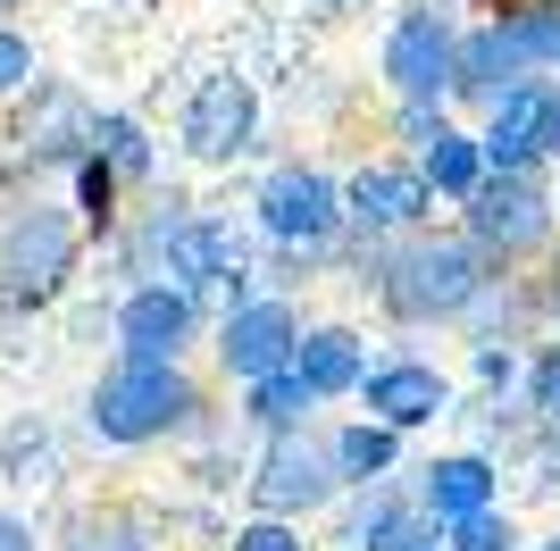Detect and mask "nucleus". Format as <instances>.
<instances>
[{
    "mask_svg": "<svg viewBox=\"0 0 560 551\" xmlns=\"http://www.w3.org/2000/svg\"><path fill=\"white\" fill-rule=\"evenodd\" d=\"M259 126H268V101L243 68H210L192 75L185 109H176V160L192 167H234L259 151Z\"/></svg>",
    "mask_w": 560,
    "mask_h": 551,
    "instance_id": "1a4fd4ad",
    "label": "nucleus"
},
{
    "mask_svg": "<svg viewBox=\"0 0 560 551\" xmlns=\"http://www.w3.org/2000/svg\"><path fill=\"white\" fill-rule=\"evenodd\" d=\"M435 184L419 176V160L410 151H369V160L343 176V218L360 243H401V234L435 226Z\"/></svg>",
    "mask_w": 560,
    "mask_h": 551,
    "instance_id": "9b49d317",
    "label": "nucleus"
},
{
    "mask_svg": "<svg viewBox=\"0 0 560 551\" xmlns=\"http://www.w3.org/2000/svg\"><path fill=\"white\" fill-rule=\"evenodd\" d=\"M376 351H385V343H369V326H360V318H310L293 367H302V385L318 392V401H351L360 376L376 367Z\"/></svg>",
    "mask_w": 560,
    "mask_h": 551,
    "instance_id": "f3484780",
    "label": "nucleus"
},
{
    "mask_svg": "<svg viewBox=\"0 0 560 551\" xmlns=\"http://www.w3.org/2000/svg\"><path fill=\"white\" fill-rule=\"evenodd\" d=\"M335 276L360 284L394 335H460V318L477 309V293H486L502 268H493L460 226H419V234H401V243H360V234H343V243H335Z\"/></svg>",
    "mask_w": 560,
    "mask_h": 551,
    "instance_id": "f257e3e1",
    "label": "nucleus"
},
{
    "mask_svg": "<svg viewBox=\"0 0 560 551\" xmlns=\"http://www.w3.org/2000/svg\"><path fill=\"white\" fill-rule=\"evenodd\" d=\"M444 117H460V109H435V101H385V134H394V151H419Z\"/></svg>",
    "mask_w": 560,
    "mask_h": 551,
    "instance_id": "72a5a7b5",
    "label": "nucleus"
},
{
    "mask_svg": "<svg viewBox=\"0 0 560 551\" xmlns=\"http://www.w3.org/2000/svg\"><path fill=\"white\" fill-rule=\"evenodd\" d=\"M419 551H452V543H444V535H435V543H419Z\"/></svg>",
    "mask_w": 560,
    "mask_h": 551,
    "instance_id": "79ce46f5",
    "label": "nucleus"
},
{
    "mask_svg": "<svg viewBox=\"0 0 560 551\" xmlns=\"http://www.w3.org/2000/svg\"><path fill=\"white\" fill-rule=\"evenodd\" d=\"M226 551H327L302 518H268V509H243L226 527Z\"/></svg>",
    "mask_w": 560,
    "mask_h": 551,
    "instance_id": "c85d7f7f",
    "label": "nucleus"
},
{
    "mask_svg": "<svg viewBox=\"0 0 560 551\" xmlns=\"http://www.w3.org/2000/svg\"><path fill=\"white\" fill-rule=\"evenodd\" d=\"M93 126H101V101L75 75H43L9 109V167L18 176H68L75 160H93Z\"/></svg>",
    "mask_w": 560,
    "mask_h": 551,
    "instance_id": "6e6552de",
    "label": "nucleus"
},
{
    "mask_svg": "<svg viewBox=\"0 0 560 551\" xmlns=\"http://www.w3.org/2000/svg\"><path fill=\"white\" fill-rule=\"evenodd\" d=\"M544 160L560 167V75H552V109H544Z\"/></svg>",
    "mask_w": 560,
    "mask_h": 551,
    "instance_id": "4c0bfd02",
    "label": "nucleus"
},
{
    "mask_svg": "<svg viewBox=\"0 0 560 551\" xmlns=\"http://www.w3.org/2000/svg\"><path fill=\"white\" fill-rule=\"evenodd\" d=\"M302 326L310 309L293 293H252L243 309H226V318L210 326V360L226 385H259V376H277V367H293V351H302Z\"/></svg>",
    "mask_w": 560,
    "mask_h": 551,
    "instance_id": "ddd939ff",
    "label": "nucleus"
},
{
    "mask_svg": "<svg viewBox=\"0 0 560 551\" xmlns=\"http://www.w3.org/2000/svg\"><path fill=\"white\" fill-rule=\"evenodd\" d=\"M84 435L101 452H192V443L226 435L210 385L192 376V360H135V351H109L101 376L84 385Z\"/></svg>",
    "mask_w": 560,
    "mask_h": 551,
    "instance_id": "f03ea898",
    "label": "nucleus"
},
{
    "mask_svg": "<svg viewBox=\"0 0 560 551\" xmlns=\"http://www.w3.org/2000/svg\"><path fill=\"white\" fill-rule=\"evenodd\" d=\"M460 0H394L376 25V92L385 101H435L452 109V75H460Z\"/></svg>",
    "mask_w": 560,
    "mask_h": 551,
    "instance_id": "39448f33",
    "label": "nucleus"
},
{
    "mask_svg": "<svg viewBox=\"0 0 560 551\" xmlns=\"http://www.w3.org/2000/svg\"><path fill=\"white\" fill-rule=\"evenodd\" d=\"M544 309H552V335H560V243H552V259H544Z\"/></svg>",
    "mask_w": 560,
    "mask_h": 551,
    "instance_id": "e433bc0d",
    "label": "nucleus"
},
{
    "mask_svg": "<svg viewBox=\"0 0 560 551\" xmlns=\"http://www.w3.org/2000/svg\"><path fill=\"white\" fill-rule=\"evenodd\" d=\"M444 543H452V551H527L536 535L518 527L511 502H493V509H477V518H460V527H444Z\"/></svg>",
    "mask_w": 560,
    "mask_h": 551,
    "instance_id": "c756f323",
    "label": "nucleus"
},
{
    "mask_svg": "<svg viewBox=\"0 0 560 551\" xmlns=\"http://www.w3.org/2000/svg\"><path fill=\"white\" fill-rule=\"evenodd\" d=\"M327 401L302 385V367H277V376H259V385H234V435H302V426H327Z\"/></svg>",
    "mask_w": 560,
    "mask_h": 551,
    "instance_id": "412c9836",
    "label": "nucleus"
},
{
    "mask_svg": "<svg viewBox=\"0 0 560 551\" xmlns=\"http://www.w3.org/2000/svg\"><path fill=\"white\" fill-rule=\"evenodd\" d=\"M50 551H167V509L142 502H75Z\"/></svg>",
    "mask_w": 560,
    "mask_h": 551,
    "instance_id": "a211bd4d",
    "label": "nucleus"
},
{
    "mask_svg": "<svg viewBox=\"0 0 560 551\" xmlns=\"http://www.w3.org/2000/svg\"><path fill=\"white\" fill-rule=\"evenodd\" d=\"M59 477V452H50V426L43 418H18L9 443H0V484H50Z\"/></svg>",
    "mask_w": 560,
    "mask_h": 551,
    "instance_id": "cd10ccee",
    "label": "nucleus"
},
{
    "mask_svg": "<svg viewBox=\"0 0 560 551\" xmlns=\"http://www.w3.org/2000/svg\"><path fill=\"white\" fill-rule=\"evenodd\" d=\"M452 226L493 259V268H544L560 243V167H493Z\"/></svg>",
    "mask_w": 560,
    "mask_h": 551,
    "instance_id": "20e7f679",
    "label": "nucleus"
},
{
    "mask_svg": "<svg viewBox=\"0 0 560 551\" xmlns=\"http://www.w3.org/2000/svg\"><path fill=\"white\" fill-rule=\"evenodd\" d=\"M460 9H477V17H493V9H502V0H460Z\"/></svg>",
    "mask_w": 560,
    "mask_h": 551,
    "instance_id": "ea45409f",
    "label": "nucleus"
},
{
    "mask_svg": "<svg viewBox=\"0 0 560 551\" xmlns=\"http://www.w3.org/2000/svg\"><path fill=\"white\" fill-rule=\"evenodd\" d=\"M327 443H335V468H343V484L360 493V484H394L410 477L419 459H410V435L401 426H385V418L351 410V418H327Z\"/></svg>",
    "mask_w": 560,
    "mask_h": 551,
    "instance_id": "aec40b11",
    "label": "nucleus"
},
{
    "mask_svg": "<svg viewBox=\"0 0 560 551\" xmlns=\"http://www.w3.org/2000/svg\"><path fill=\"white\" fill-rule=\"evenodd\" d=\"M502 477H511L502 459H486L477 443H452V452H427L419 468H410V493H419V509L435 527H460V518L502 502Z\"/></svg>",
    "mask_w": 560,
    "mask_h": 551,
    "instance_id": "2eb2a0df",
    "label": "nucleus"
},
{
    "mask_svg": "<svg viewBox=\"0 0 560 551\" xmlns=\"http://www.w3.org/2000/svg\"><path fill=\"white\" fill-rule=\"evenodd\" d=\"M527 551H560V527H552V535H536V543H527Z\"/></svg>",
    "mask_w": 560,
    "mask_h": 551,
    "instance_id": "58836bf2",
    "label": "nucleus"
},
{
    "mask_svg": "<svg viewBox=\"0 0 560 551\" xmlns=\"http://www.w3.org/2000/svg\"><path fill=\"white\" fill-rule=\"evenodd\" d=\"M460 392H468V385L435 360V351L385 343V351H376V367L360 376V392H351V410L385 418V426H401V435L419 443V435H435L444 418H460Z\"/></svg>",
    "mask_w": 560,
    "mask_h": 551,
    "instance_id": "9d476101",
    "label": "nucleus"
},
{
    "mask_svg": "<svg viewBox=\"0 0 560 551\" xmlns=\"http://www.w3.org/2000/svg\"><path fill=\"white\" fill-rule=\"evenodd\" d=\"M93 234L75 218L68 192H50V176H18V192L0 201V318H43L75 293Z\"/></svg>",
    "mask_w": 560,
    "mask_h": 551,
    "instance_id": "7ed1b4c3",
    "label": "nucleus"
},
{
    "mask_svg": "<svg viewBox=\"0 0 560 551\" xmlns=\"http://www.w3.org/2000/svg\"><path fill=\"white\" fill-rule=\"evenodd\" d=\"M518 401H527L544 426H560V335H544V343L527 351V392H518Z\"/></svg>",
    "mask_w": 560,
    "mask_h": 551,
    "instance_id": "473e14b6",
    "label": "nucleus"
},
{
    "mask_svg": "<svg viewBox=\"0 0 560 551\" xmlns=\"http://www.w3.org/2000/svg\"><path fill=\"white\" fill-rule=\"evenodd\" d=\"M318 543L327 551H419V543H435V518L419 509V493H410V477H394V484H360V493H343V502L318 518Z\"/></svg>",
    "mask_w": 560,
    "mask_h": 551,
    "instance_id": "4468645a",
    "label": "nucleus"
},
{
    "mask_svg": "<svg viewBox=\"0 0 560 551\" xmlns=\"http://www.w3.org/2000/svg\"><path fill=\"white\" fill-rule=\"evenodd\" d=\"M93 151L126 176V192H151V184L167 176V151H160V134H151V117H135V109H117V101H101V126H93Z\"/></svg>",
    "mask_w": 560,
    "mask_h": 551,
    "instance_id": "b1692460",
    "label": "nucleus"
},
{
    "mask_svg": "<svg viewBox=\"0 0 560 551\" xmlns=\"http://www.w3.org/2000/svg\"><path fill=\"white\" fill-rule=\"evenodd\" d=\"M0 551H50V535L34 527L25 509H9V502H0Z\"/></svg>",
    "mask_w": 560,
    "mask_h": 551,
    "instance_id": "f704fd0d",
    "label": "nucleus"
},
{
    "mask_svg": "<svg viewBox=\"0 0 560 551\" xmlns=\"http://www.w3.org/2000/svg\"><path fill=\"white\" fill-rule=\"evenodd\" d=\"M460 376H468V392H486V401H518V392H527V351L460 343Z\"/></svg>",
    "mask_w": 560,
    "mask_h": 551,
    "instance_id": "bb28decb",
    "label": "nucleus"
},
{
    "mask_svg": "<svg viewBox=\"0 0 560 551\" xmlns=\"http://www.w3.org/2000/svg\"><path fill=\"white\" fill-rule=\"evenodd\" d=\"M9 9H25V0H0V25H9Z\"/></svg>",
    "mask_w": 560,
    "mask_h": 551,
    "instance_id": "a19ab883",
    "label": "nucleus"
},
{
    "mask_svg": "<svg viewBox=\"0 0 560 551\" xmlns=\"http://www.w3.org/2000/svg\"><path fill=\"white\" fill-rule=\"evenodd\" d=\"M318 25H351V17H369V9H394V0H302Z\"/></svg>",
    "mask_w": 560,
    "mask_h": 551,
    "instance_id": "c9c22d12",
    "label": "nucleus"
},
{
    "mask_svg": "<svg viewBox=\"0 0 560 551\" xmlns=\"http://www.w3.org/2000/svg\"><path fill=\"white\" fill-rule=\"evenodd\" d=\"M410 160H419V176L435 184V201H444V209H460L468 192H477V184L493 176L486 134H477V117H444V126H435V134H427L419 151H410Z\"/></svg>",
    "mask_w": 560,
    "mask_h": 551,
    "instance_id": "4be33fe9",
    "label": "nucleus"
},
{
    "mask_svg": "<svg viewBox=\"0 0 560 551\" xmlns=\"http://www.w3.org/2000/svg\"><path fill=\"white\" fill-rule=\"evenodd\" d=\"M101 9H126V0H101Z\"/></svg>",
    "mask_w": 560,
    "mask_h": 551,
    "instance_id": "37998d69",
    "label": "nucleus"
},
{
    "mask_svg": "<svg viewBox=\"0 0 560 551\" xmlns=\"http://www.w3.org/2000/svg\"><path fill=\"white\" fill-rule=\"evenodd\" d=\"M511 477H527V493H544V502H560V426H544L527 435V452L511 459Z\"/></svg>",
    "mask_w": 560,
    "mask_h": 551,
    "instance_id": "2f4dec72",
    "label": "nucleus"
},
{
    "mask_svg": "<svg viewBox=\"0 0 560 551\" xmlns=\"http://www.w3.org/2000/svg\"><path fill=\"white\" fill-rule=\"evenodd\" d=\"M544 109H552V75H527L477 117V134H486V160L493 167H552L544 160Z\"/></svg>",
    "mask_w": 560,
    "mask_h": 551,
    "instance_id": "6ab92c4d",
    "label": "nucleus"
},
{
    "mask_svg": "<svg viewBox=\"0 0 560 551\" xmlns=\"http://www.w3.org/2000/svg\"><path fill=\"white\" fill-rule=\"evenodd\" d=\"M552 335V309H544V276L536 268H502L477 293V309L460 318V343H511V351H536Z\"/></svg>",
    "mask_w": 560,
    "mask_h": 551,
    "instance_id": "dca6fc26",
    "label": "nucleus"
},
{
    "mask_svg": "<svg viewBox=\"0 0 560 551\" xmlns=\"http://www.w3.org/2000/svg\"><path fill=\"white\" fill-rule=\"evenodd\" d=\"M43 75L50 68H43V50H34V34H25V25H0V109H18Z\"/></svg>",
    "mask_w": 560,
    "mask_h": 551,
    "instance_id": "7c9ffc66",
    "label": "nucleus"
},
{
    "mask_svg": "<svg viewBox=\"0 0 560 551\" xmlns=\"http://www.w3.org/2000/svg\"><path fill=\"white\" fill-rule=\"evenodd\" d=\"M493 25L527 75H560V0H502Z\"/></svg>",
    "mask_w": 560,
    "mask_h": 551,
    "instance_id": "393cba45",
    "label": "nucleus"
},
{
    "mask_svg": "<svg viewBox=\"0 0 560 551\" xmlns=\"http://www.w3.org/2000/svg\"><path fill=\"white\" fill-rule=\"evenodd\" d=\"M511 84H527V68L511 59L502 25H493V17H468V34H460V75H452V109L486 117Z\"/></svg>",
    "mask_w": 560,
    "mask_h": 551,
    "instance_id": "5701e85b",
    "label": "nucleus"
},
{
    "mask_svg": "<svg viewBox=\"0 0 560 551\" xmlns=\"http://www.w3.org/2000/svg\"><path fill=\"white\" fill-rule=\"evenodd\" d=\"M243 493H252V509H268V518H302V527H318L351 484H343V468H335L327 426H302V435L252 443V477H243Z\"/></svg>",
    "mask_w": 560,
    "mask_h": 551,
    "instance_id": "0eeeda50",
    "label": "nucleus"
},
{
    "mask_svg": "<svg viewBox=\"0 0 560 551\" xmlns=\"http://www.w3.org/2000/svg\"><path fill=\"white\" fill-rule=\"evenodd\" d=\"M68 201H75V218H84V234H93V251H109V234L126 226V176L93 151V160L68 167Z\"/></svg>",
    "mask_w": 560,
    "mask_h": 551,
    "instance_id": "a878e982",
    "label": "nucleus"
},
{
    "mask_svg": "<svg viewBox=\"0 0 560 551\" xmlns=\"http://www.w3.org/2000/svg\"><path fill=\"white\" fill-rule=\"evenodd\" d=\"M218 309L201 293H185V284H126V293L109 301V335L117 351H135V360H192V351L210 343Z\"/></svg>",
    "mask_w": 560,
    "mask_h": 551,
    "instance_id": "f8f14e48",
    "label": "nucleus"
},
{
    "mask_svg": "<svg viewBox=\"0 0 560 551\" xmlns=\"http://www.w3.org/2000/svg\"><path fill=\"white\" fill-rule=\"evenodd\" d=\"M252 234L277 251H318L335 259V243L351 234L343 218V176L327 160H268L252 184Z\"/></svg>",
    "mask_w": 560,
    "mask_h": 551,
    "instance_id": "423d86ee",
    "label": "nucleus"
}]
</instances>
